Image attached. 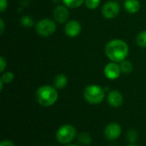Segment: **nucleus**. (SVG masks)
<instances>
[{
	"instance_id": "obj_1",
	"label": "nucleus",
	"mask_w": 146,
	"mask_h": 146,
	"mask_svg": "<svg viewBox=\"0 0 146 146\" xmlns=\"http://www.w3.org/2000/svg\"><path fill=\"white\" fill-rule=\"evenodd\" d=\"M129 53L128 45L122 40L115 39L109 41L105 46V54L112 62L121 63L125 60Z\"/></svg>"
},
{
	"instance_id": "obj_2",
	"label": "nucleus",
	"mask_w": 146,
	"mask_h": 146,
	"mask_svg": "<svg viewBox=\"0 0 146 146\" xmlns=\"http://www.w3.org/2000/svg\"><path fill=\"white\" fill-rule=\"evenodd\" d=\"M36 100L39 105L44 108L53 106L58 100V93L55 87L43 85L36 91Z\"/></svg>"
},
{
	"instance_id": "obj_3",
	"label": "nucleus",
	"mask_w": 146,
	"mask_h": 146,
	"mask_svg": "<svg viewBox=\"0 0 146 146\" xmlns=\"http://www.w3.org/2000/svg\"><path fill=\"white\" fill-rule=\"evenodd\" d=\"M83 96L85 100L88 103L92 105H98L104 101L105 97V92L101 86L91 84L85 88Z\"/></svg>"
},
{
	"instance_id": "obj_4",
	"label": "nucleus",
	"mask_w": 146,
	"mask_h": 146,
	"mask_svg": "<svg viewBox=\"0 0 146 146\" xmlns=\"http://www.w3.org/2000/svg\"><path fill=\"white\" fill-rule=\"evenodd\" d=\"M77 135L76 128L73 125L65 124L61 126L56 131V139L62 145H68L75 139Z\"/></svg>"
},
{
	"instance_id": "obj_5",
	"label": "nucleus",
	"mask_w": 146,
	"mask_h": 146,
	"mask_svg": "<svg viewBox=\"0 0 146 146\" xmlns=\"http://www.w3.org/2000/svg\"><path fill=\"white\" fill-rule=\"evenodd\" d=\"M35 29L38 35L42 37H49L56 32V25L53 20L44 18L37 22Z\"/></svg>"
},
{
	"instance_id": "obj_6",
	"label": "nucleus",
	"mask_w": 146,
	"mask_h": 146,
	"mask_svg": "<svg viewBox=\"0 0 146 146\" xmlns=\"http://www.w3.org/2000/svg\"><path fill=\"white\" fill-rule=\"evenodd\" d=\"M121 7L118 3L115 1H109L105 3L102 8V14L107 19H113L120 13Z\"/></svg>"
},
{
	"instance_id": "obj_7",
	"label": "nucleus",
	"mask_w": 146,
	"mask_h": 146,
	"mask_svg": "<svg viewBox=\"0 0 146 146\" xmlns=\"http://www.w3.org/2000/svg\"><path fill=\"white\" fill-rule=\"evenodd\" d=\"M104 137L110 140V141H114L118 139L122 133L121 126L115 122H112L108 124L105 128H104Z\"/></svg>"
},
{
	"instance_id": "obj_8",
	"label": "nucleus",
	"mask_w": 146,
	"mask_h": 146,
	"mask_svg": "<svg viewBox=\"0 0 146 146\" xmlns=\"http://www.w3.org/2000/svg\"><path fill=\"white\" fill-rule=\"evenodd\" d=\"M104 72L105 77L108 79L115 80V79L119 78V77L121 73V70L120 65H118L116 62L111 61V63H109L105 65Z\"/></svg>"
},
{
	"instance_id": "obj_9",
	"label": "nucleus",
	"mask_w": 146,
	"mask_h": 146,
	"mask_svg": "<svg viewBox=\"0 0 146 146\" xmlns=\"http://www.w3.org/2000/svg\"><path fill=\"white\" fill-rule=\"evenodd\" d=\"M81 32V25L76 20H71L66 23L65 26V34L71 38L78 36Z\"/></svg>"
},
{
	"instance_id": "obj_10",
	"label": "nucleus",
	"mask_w": 146,
	"mask_h": 146,
	"mask_svg": "<svg viewBox=\"0 0 146 146\" xmlns=\"http://www.w3.org/2000/svg\"><path fill=\"white\" fill-rule=\"evenodd\" d=\"M107 101L108 103L110 104V106H111L112 108H120L121 106H122L123 102H124V98L121 92H119L118 90H111L107 96Z\"/></svg>"
},
{
	"instance_id": "obj_11",
	"label": "nucleus",
	"mask_w": 146,
	"mask_h": 146,
	"mask_svg": "<svg viewBox=\"0 0 146 146\" xmlns=\"http://www.w3.org/2000/svg\"><path fill=\"white\" fill-rule=\"evenodd\" d=\"M54 20L58 23H64L68 21L69 17V11L67 9V6L59 5L55 8L53 11Z\"/></svg>"
},
{
	"instance_id": "obj_12",
	"label": "nucleus",
	"mask_w": 146,
	"mask_h": 146,
	"mask_svg": "<svg viewBox=\"0 0 146 146\" xmlns=\"http://www.w3.org/2000/svg\"><path fill=\"white\" fill-rule=\"evenodd\" d=\"M125 9L130 14H136L140 9V3L139 0H126L124 3Z\"/></svg>"
},
{
	"instance_id": "obj_13",
	"label": "nucleus",
	"mask_w": 146,
	"mask_h": 146,
	"mask_svg": "<svg viewBox=\"0 0 146 146\" xmlns=\"http://www.w3.org/2000/svg\"><path fill=\"white\" fill-rule=\"evenodd\" d=\"M54 87L58 89H62L66 87L68 84V77L64 74H58L53 81Z\"/></svg>"
},
{
	"instance_id": "obj_14",
	"label": "nucleus",
	"mask_w": 146,
	"mask_h": 146,
	"mask_svg": "<svg viewBox=\"0 0 146 146\" xmlns=\"http://www.w3.org/2000/svg\"><path fill=\"white\" fill-rule=\"evenodd\" d=\"M77 139H78V142L83 145H90L92 144V139L90 135V133H86V132H83V133H80L77 135Z\"/></svg>"
},
{
	"instance_id": "obj_15",
	"label": "nucleus",
	"mask_w": 146,
	"mask_h": 146,
	"mask_svg": "<svg viewBox=\"0 0 146 146\" xmlns=\"http://www.w3.org/2000/svg\"><path fill=\"white\" fill-rule=\"evenodd\" d=\"M120 67H121V72L126 73V74H128L130 72H132L133 70V64L130 61L127 60V59H125V60H123V61H121L120 63Z\"/></svg>"
},
{
	"instance_id": "obj_16",
	"label": "nucleus",
	"mask_w": 146,
	"mask_h": 146,
	"mask_svg": "<svg viewBox=\"0 0 146 146\" xmlns=\"http://www.w3.org/2000/svg\"><path fill=\"white\" fill-rule=\"evenodd\" d=\"M62 2L68 8L76 9L81 6L83 3H85V0H62Z\"/></svg>"
},
{
	"instance_id": "obj_17",
	"label": "nucleus",
	"mask_w": 146,
	"mask_h": 146,
	"mask_svg": "<svg viewBox=\"0 0 146 146\" xmlns=\"http://www.w3.org/2000/svg\"><path fill=\"white\" fill-rule=\"evenodd\" d=\"M138 139H139V134H138L137 131H135L133 129H131V130L127 131V139L130 144H135L136 141L138 140Z\"/></svg>"
},
{
	"instance_id": "obj_18",
	"label": "nucleus",
	"mask_w": 146,
	"mask_h": 146,
	"mask_svg": "<svg viewBox=\"0 0 146 146\" xmlns=\"http://www.w3.org/2000/svg\"><path fill=\"white\" fill-rule=\"evenodd\" d=\"M137 44L143 48H146V30L140 32L136 38Z\"/></svg>"
},
{
	"instance_id": "obj_19",
	"label": "nucleus",
	"mask_w": 146,
	"mask_h": 146,
	"mask_svg": "<svg viewBox=\"0 0 146 146\" xmlns=\"http://www.w3.org/2000/svg\"><path fill=\"white\" fill-rule=\"evenodd\" d=\"M15 78V75L13 72L11 71H6L4 73H3L2 77H1V81H3L4 83H10Z\"/></svg>"
},
{
	"instance_id": "obj_20",
	"label": "nucleus",
	"mask_w": 146,
	"mask_h": 146,
	"mask_svg": "<svg viewBox=\"0 0 146 146\" xmlns=\"http://www.w3.org/2000/svg\"><path fill=\"white\" fill-rule=\"evenodd\" d=\"M101 0H85V4L89 9H95L100 4Z\"/></svg>"
},
{
	"instance_id": "obj_21",
	"label": "nucleus",
	"mask_w": 146,
	"mask_h": 146,
	"mask_svg": "<svg viewBox=\"0 0 146 146\" xmlns=\"http://www.w3.org/2000/svg\"><path fill=\"white\" fill-rule=\"evenodd\" d=\"M21 23L25 26V27H27V28H31L33 27V20L28 16V15H26V16H23L21 19Z\"/></svg>"
},
{
	"instance_id": "obj_22",
	"label": "nucleus",
	"mask_w": 146,
	"mask_h": 146,
	"mask_svg": "<svg viewBox=\"0 0 146 146\" xmlns=\"http://www.w3.org/2000/svg\"><path fill=\"white\" fill-rule=\"evenodd\" d=\"M6 65H7L6 60L4 59L3 57H1V58H0V72L4 71V70H5V68H6Z\"/></svg>"
},
{
	"instance_id": "obj_23",
	"label": "nucleus",
	"mask_w": 146,
	"mask_h": 146,
	"mask_svg": "<svg viewBox=\"0 0 146 146\" xmlns=\"http://www.w3.org/2000/svg\"><path fill=\"white\" fill-rule=\"evenodd\" d=\"M8 7V0H0V11L3 13Z\"/></svg>"
},
{
	"instance_id": "obj_24",
	"label": "nucleus",
	"mask_w": 146,
	"mask_h": 146,
	"mask_svg": "<svg viewBox=\"0 0 146 146\" xmlns=\"http://www.w3.org/2000/svg\"><path fill=\"white\" fill-rule=\"evenodd\" d=\"M0 146H15V145L13 141H11L9 139H4V140L1 141Z\"/></svg>"
},
{
	"instance_id": "obj_25",
	"label": "nucleus",
	"mask_w": 146,
	"mask_h": 146,
	"mask_svg": "<svg viewBox=\"0 0 146 146\" xmlns=\"http://www.w3.org/2000/svg\"><path fill=\"white\" fill-rule=\"evenodd\" d=\"M4 28H5V25H4V22L3 19H0V34H3V32H4Z\"/></svg>"
},
{
	"instance_id": "obj_26",
	"label": "nucleus",
	"mask_w": 146,
	"mask_h": 146,
	"mask_svg": "<svg viewBox=\"0 0 146 146\" xmlns=\"http://www.w3.org/2000/svg\"><path fill=\"white\" fill-rule=\"evenodd\" d=\"M65 146H79V145H75V144H71V143H70V144H68V145H66Z\"/></svg>"
},
{
	"instance_id": "obj_27",
	"label": "nucleus",
	"mask_w": 146,
	"mask_h": 146,
	"mask_svg": "<svg viewBox=\"0 0 146 146\" xmlns=\"http://www.w3.org/2000/svg\"><path fill=\"white\" fill-rule=\"evenodd\" d=\"M127 146H139V145H135V144H130V145H127Z\"/></svg>"
},
{
	"instance_id": "obj_28",
	"label": "nucleus",
	"mask_w": 146,
	"mask_h": 146,
	"mask_svg": "<svg viewBox=\"0 0 146 146\" xmlns=\"http://www.w3.org/2000/svg\"><path fill=\"white\" fill-rule=\"evenodd\" d=\"M48 146H53V145H48Z\"/></svg>"
}]
</instances>
